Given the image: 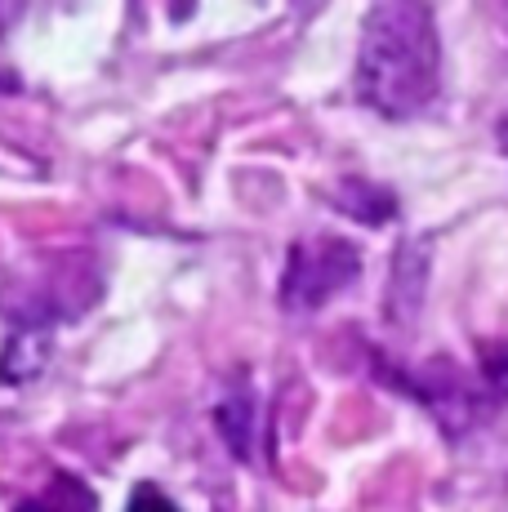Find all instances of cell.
<instances>
[{"label":"cell","mask_w":508,"mask_h":512,"mask_svg":"<svg viewBox=\"0 0 508 512\" xmlns=\"http://www.w3.org/2000/svg\"><path fill=\"white\" fill-rule=\"evenodd\" d=\"M442 94V36L433 5H375L361 23L357 98L384 121H415Z\"/></svg>","instance_id":"1"},{"label":"cell","mask_w":508,"mask_h":512,"mask_svg":"<svg viewBox=\"0 0 508 512\" xmlns=\"http://www.w3.org/2000/svg\"><path fill=\"white\" fill-rule=\"evenodd\" d=\"M361 277V250L348 236L317 232L299 236L286 250V268H281V308L290 317H308L321 312L330 299H339L344 290H353Z\"/></svg>","instance_id":"2"},{"label":"cell","mask_w":508,"mask_h":512,"mask_svg":"<svg viewBox=\"0 0 508 512\" xmlns=\"http://www.w3.org/2000/svg\"><path fill=\"white\" fill-rule=\"evenodd\" d=\"M379 366V379L393 383V392H402V397H415L419 406L428 410V415L437 419V428L446 432V437H459V432L477 428L486 415H495V397L486 392L482 374H468L459 370L455 361H428L424 370H397L388 366L384 357H375Z\"/></svg>","instance_id":"3"},{"label":"cell","mask_w":508,"mask_h":512,"mask_svg":"<svg viewBox=\"0 0 508 512\" xmlns=\"http://www.w3.org/2000/svg\"><path fill=\"white\" fill-rule=\"evenodd\" d=\"M428 263H433L428 236L397 245L393 272H388V294H384V317L393 326H415L419 308H424V290H428Z\"/></svg>","instance_id":"4"},{"label":"cell","mask_w":508,"mask_h":512,"mask_svg":"<svg viewBox=\"0 0 508 512\" xmlns=\"http://www.w3.org/2000/svg\"><path fill=\"white\" fill-rule=\"evenodd\" d=\"M214 428H219L223 446L250 464L254 459V428H259V410H254V392L250 383H237V388L223 392V401L214 406Z\"/></svg>","instance_id":"5"},{"label":"cell","mask_w":508,"mask_h":512,"mask_svg":"<svg viewBox=\"0 0 508 512\" xmlns=\"http://www.w3.org/2000/svg\"><path fill=\"white\" fill-rule=\"evenodd\" d=\"M335 205L366 228H384L388 219H397V196L370 179H344L335 192Z\"/></svg>","instance_id":"6"},{"label":"cell","mask_w":508,"mask_h":512,"mask_svg":"<svg viewBox=\"0 0 508 512\" xmlns=\"http://www.w3.org/2000/svg\"><path fill=\"white\" fill-rule=\"evenodd\" d=\"M14 512H99V499L76 472H54L36 495H27Z\"/></svg>","instance_id":"7"},{"label":"cell","mask_w":508,"mask_h":512,"mask_svg":"<svg viewBox=\"0 0 508 512\" xmlns=\"http://www.w3.org/2000/svg\"><path fill=\"white\" fill-rule=\"evenodd\" d=\"M50 361V334L36 330H14L0 352V383H27L45 370Z\"/></svg>","instance_id":"8"},{"label":"cell","mask_w":508,"mask_h":512,"mask_svg":"<svg viewBox=\"0 0 508 512\" xmlns=\"http://www.w3.org/2000/svg\"><path fill=\"white\" fill-rule=\"evenodd\" d=\"M477 374H482L486 392L495 397V406H504L508 401V339L477 343Z\"/></svg>","instance_id":"9"},{"label":"cell","mask_w":508,"mask_h":512,"mask_svg":"<svg viewBox=\"0 0 508 512\" xmlns=\"http://www.w3.org/2000/svg\"><path fill=\"white\" fill-rule=\"evenodd\" d=\"M125 512H183V508L174 504V499L165 495L161 486H152V481H139V486L130 490V504H125Z\"/></svg>","instance_id":"10"},{"label":"cell","mask_w":508,"mask_h":512,"mask_svg":"<svg viewBox=\"0 0 508 512\" xmlns=\"http://www.w3.org/2000/svg\"><path fill=\"white\" fill-rule=\"evenodd\" d=\"M495 139H500V152L508 156V116H500V125H495Z\"/></svg>","instance_id":"11"},{"label":"cell","mask_w":508,"mask_h":512,"mask_svg":"<svg viewBox=\"0 0 508 512\" xmlns=\"http://www.w3.org/2000/svg\"><path fill=\"white\" fill-rule=\"evenodd\" d=\"M18 9H9V5H0V23H5V18H14Z\"/></svg>","instance_id":"12"}]
</instances>
